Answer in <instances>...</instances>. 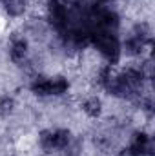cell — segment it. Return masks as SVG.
<instances>
[{
	"label": "cell",
	"mask_w": 155,
	"mask_h": 156,
	"mask_svg": "<svg viewBox=\"0 0 155 156\" xmlns=\"http://www.w3.org/2000/svg\"><path fill=\"white\" fill-rule=\"evenodd\" d=\"M11 58L15 60V62H20V60H24V56H26V53H28V45H26V42L24 40H15L13 42V45H11Z\"/></svg>",
	"instance_id": "6da1fadb"
},
{
	"label": "cell",
	"mask_w": 155,
	"mask_h": 156,
	"mask_svg": "<svg viewBox=\"0 0 155 156\" xmlns=\"http://www.w3.org/2000/svg\"><path fill=\"white\" fill-rule=\"evenodd\" d=\"M6 7H7V11L11 13V15H18L22 9H24V4H26V0H6Z\"/></svg>",
	"instance_id": "7a4b0ae2"
},
{
	"label": "cell",
	"mask_w": 155,
	"mask_h": 156,
	"mask_svg": "<svg viewBox=\"0 0 155 156\" xmlns=\"http://www.w3.org/2000/svg\"><path fill=\"white\" fill-rule=\"evenodd\" d=\"M84 111L88 113V115H91V116H97L99 113H100V102L99 100H88L86 102V105H84Z\"/></svg>",
	"instance_id": "3957f363"
},
{
	"label": "cell",
	"mask_w": 155,
	"mask_h": 156,
	"mask_svg": "<svg viewBox=\"0 0 155 156\" xmlns=\"http://www.w3.org/2000/svg\"><path fill=\"white\" fill-rule=\"evenodd\" d=\"M13 109V100L11 98H2L0 100V115H7Z\"/></svg>",
	"instance_id": "277c9868"
}]
</instances>
